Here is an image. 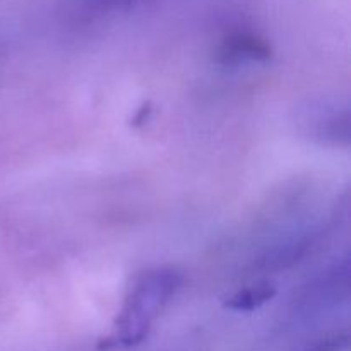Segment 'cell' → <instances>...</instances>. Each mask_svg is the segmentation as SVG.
<instances>
[{"label": "cell", "instance_id": "cell-2", "mask_svg": "<svg viewBox=\"0 0 351 351\" xmlns=\"http://www.w3.org/2000/svg\"><path fill=\"white\" fill-rule=\"evenodd\" d=\"M273 50L264 38L247 31L232 33L223 40L219 47V57L223 62H266L269 60Z\"/></svg>", "mask_w": 351, "mask_h": 351}, {"label": "cell", "instance_id": "cell-1", "mask_svg": "<svg viewBox=\"0 0 351 351\" xmlns=\"http://www.w3.org/2000/svg\"><path fill=\"white\" fill-rule=\"evenodd\" d=\"M182 278L173 269H153L144 273L130 288L122 312L117 317L115 345L136 346L144 341L151 322L161 314L177 293Z\"/></svg>", "mask_w": 351, "mask_h": 351}, {"label": "cell", "instance_id": "cell-3", "mask_svg": "<svg viewBox=\"0 0 351 351\" xmlns=\"http://www.w3.org/2000/svg\"><path fill=\"white\" fill-rule=\"evenodd\" d=\"M276 285L269 281H261V283L250 285V287L242 288L235 295L226 300L225 307L235 312H252L266 305L267 302L276 297Z\"/></svg>", "mask_w": 351, "mask_h": 351}, {"label": "cell", "instance_id": "cell-4", "mask_svg": "<svg viewBox=\"0 0 351 351\" xmlns=\"http://www.w3.org/2000/svg\"><path fill=\"white\" fill-rule=\"evenodd\" d=\"M350 346L348 332H331L305 341L293 351H346Z\"/></svg>", "mask_w": 351, "mask_h": 351}, {"label": "cell", "instance_id": "cell-5", "mask_svg": "<svg viewBox=\"0 0 351 351\" xmlns=\"http://www.w3.org/2000/svg\"><path fill=\"white\" fill-rule=\"evenodd\" d=\"M153 112V108H151V103H143V106H141L139 110H137L136 115L132 117V125H141L143 122H146V119L149 117V113Z\"/></svg>", "mask_w": 351, "mask_h": 351}]
</instances>
